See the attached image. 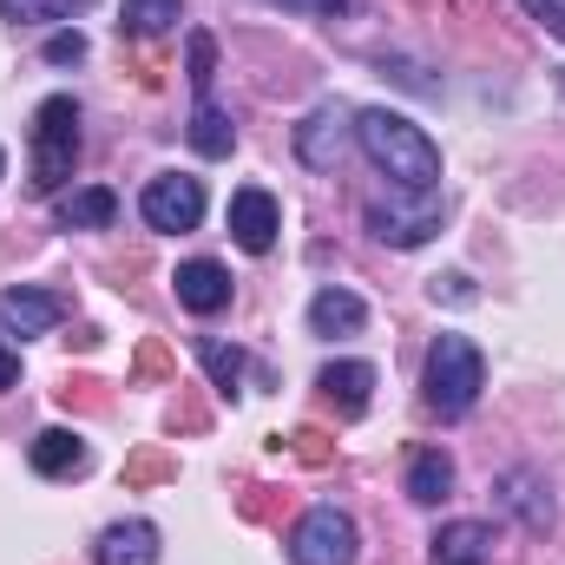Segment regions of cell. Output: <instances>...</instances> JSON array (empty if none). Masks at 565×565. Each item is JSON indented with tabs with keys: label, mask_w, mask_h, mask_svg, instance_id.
I'll return each instance as SVG.
<instances>
[{
	"label": "cell",
	"mask_w": 565,
	"mask_h": 565,
	"mask_svg": "<svg viewBox=\"0 0 565 565\" xmlns=\"http://www.w3.org/2000/svg\"><path fill=\"white\" fill-rule=\"evenodd\" d=\"M171 20H178V0H126V13H119V26H126V33H139V40L164 33Z\"/></svg>",
	"instance_id": "cell-20"
},
{
	"label": "cell",
	"mask_w": 565,
	"mask_h": 565,
	"mask_svg": "<svg viewBox=\"0 0 565 565\" xmlns=\"http://www.w3.org/2000/svg\"><path fill=\"white\" fill-rule=\"evenodd\" d=\"M520 7H526V13L553 33V40H565V0H520Z\"/></svg>",
	"instance_id": "cell-25"
},
{
	"label": "cell",
	"mask_w": 565,
	"mask_h": 565,
	"mask_svg": "<svg viewBox=\"0 0 565 565\" xmlns=\"http://www.w3.org/2000/svg\"><path fill=\"white\" fill-rule=\"evenodd\" d=\"M0 13H7L13 26H40V20H60V13H73V0H0Z\"/></svg>",
	"instance_id": "cell-22"
},
{
	"label": "cell",
	"mask_w": 565,
	"mask_h": 565,
	"mask_svg": "<svg viewBox=\"0 0 565 565\" xmlns=\"http://www.w3.org/2000/svg\"><path fill=\"white\" fill-rule=\"evenodd\" d=\"M369 388H375V369H369V362H329V369H322V395H329L342 415H362V408H369Z\"/></svg>",
	"instance_id": "cell-14"
},
{
	"label": "cell",
	"mask_w": 565,
	"mask_h": 565,
	"mask_svg": "<svg viewBox=\"0 0 565 565\" xmlns=\"http://www.w3.org/2000/svg\"><path fill=\"white\" fill-rule=\"evenodd\" d=\"M500 500H507V507H513V513H520L533 533H546V526H553V493L540 500V480H533V473H507Z\"/></svg>",
	"instance_id": "cell-17"
},
{
	"label": "cell",
	"mask_w": 565,
	"mask_h": 565,
	"mask_svg": "<svg viewBox=\"0 0 565 565\" xmlns=\"http://www.w3.org/2000/svg\"><path fill=\"white\" fill-rule=\"evenodd\" d=\"M60 316H66V302L46 296V289H0V322L13 335H46Z\"/></svg>",
	"instance_id": "cell-9"
},
{
	"label": "cell",
	"mask_w": 565,
	"mask_h": 565,
	"mask_svg": "<svg viewBox=\"0 0 565 565\" xmlns=\"http://www.w3.org/2000/svg\"><path fill=\"white\" fill-rule=\"evenodd\" d=\"M447 493H454V460H447L440 447L415 454V460H408V500L434 507V500H447Z\"/></svg>",
	"instance_id": "cell-16"
},
{
	"label": "cell",
	"mask_w": 565,
	"mask_h": 565,
	"mask_svg": "<svg viewBox=\"0 0 565 565\" xmlns=\"http://www.w3.org/2000/svg\"><path fill=\"white\" fill-rule=\"evenodd\" d=\"M191 145H198L204 158H231V145H237L231 119H224L211 99H198V113H191Z\"/></svg>",
	"instance_id": "cell-19"
},
{
	"label": "cell",
	"mask_w": 565,
	"mask_h": 565,
	"mask_svg": "<svg viewBox=\"0 0 565 565\" xmlns=\"http://www.w3.org/2000/svg\"><path fill=\"white\" fill-rule=\"evenodd\" d=\"M369 322V302L355 289H316L309 296V329L316 335H355Z\"/></svg>",
	"instance_id": "cell-11"
},
{
	"label": "cell",
	"mask_w": 565,
	"mask_h": 565,
	"mask_svg": "<svg viewBox=\"0 0 565 565\" xmlns=\"http://www.w3.org/2000/svg\"><path fill=\"white\" fill-rule=\"evenodd\" d=\"M355 145H362L369 164H375L382 178H395L402 191H434V184H440V145L427 139L408 113H388V106L355 113Z\"/></svg>",
	"instance_id": "cell-1"
},
{
	"label": "cell",
	"mask_w": 565,
	"mask_h": 565,
	"mask_svg": "<svg viewBox=\"0 0 565 565\" xmlns=\"http://www.w3.org/2000/svg\"><path fill=\"white\" fill-rule=\"evenodd\" d=\"M139 211H145L151 231H198V217H204V184L184 178V171H164V178L145 184Z\"/></svg>",
	"instance_id": "cell-5"
},
{
	"label": "cell",
	"mask_w": 565,
	"mask_h": 565,
	"mask_svg": "<svg viewBox=\"0 0 565 565\" xmlns=\"http://www.w3.org/2000/svg\"><path fill=\"white\" fill-rule=\"evenodd\" d=\"M178 302L191 309V316H217L224 302H231V270L224 264H211V257H191V264H178Z\"/></svg>",
	"instance_id": "cell-8"
},
{
	"label": "cell",
	"mask_w": 565,
	"mask_h": 565,
	"mask_svg": "<svg viewBox=\"0 0 565 565\" xmlns=\"http://www.w3.org/2000/svg\"><path fill=\"white\" fill-rule=\"evenodd\" d=\"M73 158H79V106L60 93L33 113V184L60 191L73 178Z\"/></svg>",
	"instance_id": "cell-3"
},
{
	"label": "cell",
	"mask_w": 565,
	"mask_h": 565,
	"mask_svg": "<svg viewBox=\"0 0 565 565\" xmlns=\"http://www.w3.org/2000/svg\"><path fill=\"white\" fill-rule=\"evenodd\" d=\"M369 231L382 237V244H395V250H415V244H427L434 231H440V204L422 191V204H369Z\"/></svg>",
	"instance_id": "cell-7"
},
{
	"label": "cell",
	"mask_w": 565,
	"mask_h": 565,
	"mask_svg": "<svg viewBox=\"0 0 565 565\" xmlns=\"http://www.w3.org/2000/svg\"><path fill=\"white\" fill-rule=\"evenodd\" d=\"M434 296H447V302H473L467 277H434Z\"/></svg>",
	"instance_id": "cell-26"
},
{
	"label": "cell",
	"mask_w": 565,
	"mask_h": 565,
	"mask_svg": "<svg viewBox=\"0 0 565 565\" xmlns=\"http://www.w3.org/2000/svg\"><path fill=\"white\" fill-rule=\"evenodd\" d=\"M33 473H46V480H73V473H86V440L66 434V427H46V434L33 440Z\"/></svg>",
	"instance_id": "cell-13"
},
{
	"label": "cell",
	"mask_w": 565,
	"mask_h": 565,
	"mask_svg": "<svg viewBox=\"0 0 565 565\" xmlns=\"http://www.w3.org/2000/svg\"><path fill=\"white\" fill-rule=\"evenodd\" d=\"M198 362L211 369V382H217L224 395H231V388H237V375H244V355H237V349H224L217 335H204V342H198Z\"/></svg>",
	"instance_id": "cell-21"
},
{
	"label": "cell",
	"mask_w": 565,
	"mask_h": 565,
	"mask_svg": "<svg viewBox=\"0 0 565 565\" xmlns=\"http://www.w3.org/2000/svg\"><path fill=\"white\" fill-rule=\"evenodd\" d=\"M493 559V526L480 520H454L434 533V565H487Z\"/></svg>",
	"instance_id": "cell-12"
},
{
	"label": "cell",
	"mask_w": 565,
	"mask_h": 565,
	"mask_svg": "<svg viewBox=\"0 0 565 565\" xmlns=\"http://www.w3.org/2000/svg\"><path fill=\"white\" fill-rule=\"evenodd\" d=\"M480 388H487L480 349H473L467 335H440V342L427 349V408L454 422V415H467V408L480 402Z\"/></svg>",
	"instance_id": "cell-2"
},
{
	"label": "cell",
	"mask_w": 565,
	"mask_h": 565,
	"mask_svg": "<svg viewBox=\"0 0 565 565\" xmlns=\"http://www.w3.org/2000/svg\"><path fill=\"white\" fill-rule=\"evenodd\" d=\"M46 60H53V66L86 60V33H53V40H46Z\"/></svg>",
	"instance_id": "cell-24"
},
{
	"label": "cell",
	"mask_w": 565,
	"mask_h": 565,
	"mask_svg": "<svg viewBox=\"0 0 565 565\" xmlns=\"http://www.w3.org/2000/svg\"><path fill=\"white\" fill-rule=\"evenodd\" d=\"M296 151H302V164H335V151H342V119L322 106V113L296 132Z\"/></svg>",
	"instance_id": "cell-18"
},
{
	"label": "cell",
	"mask_w": 565,
	"mask_h": 565,
	"mask_svg": "<svg viewBox=\"0 0 565 565\" xmlns=\"http://www.w3.org/2000/svg\"><path fill=\"white\" fill-rule=\"evenodd\" d=\"M99 565H158V526L151 520H119L99 533Z\"/></svg>",
	"instance_id": "cell-10"
},
{
	"label": "cell",
	"mask_w": 565,
	"mask_h": 565,
	"mask_svg": "<svg viewBox=\"0 0 565 565\" xmlns=\"http://www.w3.org/2000/svg\"><path fill=\"white\" fill-rule=\"evenodd\" d=\"M13 382H20V355H13V349H7V335H0V395H7Z\"/></svg>",
	"instance_id": "cell-27"
},
{
	"label": "cell",
	"mask_w": 565,
	"mask_h": 565,
	"mask_svg": "<svg viewBox=\"0 0 565 565\" xmlns=\"http://www.w3.org/2000/svg\"><path fill=\"white\" fill-rule=\"evenodd\" d=\"M119 217V198L106 191V184H86V191H73L66 204H60V224L66 231H106Z\"/></svg>",
	"instance_id": "cell-15"
},
{
	"label": "cell",
	"mask_w": 565,
	"mask_h": 565,
	"mask_svg": "<svg viewBox=\"0 0 565 565\" xmlns=\"http://www.w3.org/2000/svg\"><path fill=\"white\" fill-rule=\"evenodd\" d=\"M277 231H282V211H277V198L264 191V184H244L237 198H231V237L250 250V257H264L270 244H277Z\"/></svg>",
	"instance_id": "cell-6"
},
{
	"label": "cell",
	"mask_w": 565,
	"mask_h": 565,
	"mask_svg": "<svg viewBox=\"0 0 565 565\" xmlns=\"http://www.w3.org/2000/svg\"><path fill=\"white\" fill-rule=\"evenodd\" d=\"M217 79V46H211V33H191V86L204 93Z\"/></svg>",
	"instance_id": "cell-23"
},
{
	"label": "cell",
	"mask_w": 565,
	"mask_h": 565,
	"mask_svg": "<svg viewBox=\"0 0 565 565\" xmlns=\"http://www.w3.org/2000/svg\"><path fill=\"white\" fill-rule=\"evenodd\" d=\"M289 559L296 565H355V520L335 507H316L296 520L289 533Z\"/></svg>",
	"instance_id": "cell-4"
},
{
	"label": "cell",
	"mask_w": 565,
	"mask_h": 565,
	"mask_svg": "<svg viewBox=\"0 0 565 565\" xmlns=\"http://www.w3.org/2000/svg\"><path fill=\"white\" fill-rule=\"evenodd\" d=\"M0 178H7V151H0Z\"/></svg>",
	"instance_id": "cell-28"
}]
</instances>
